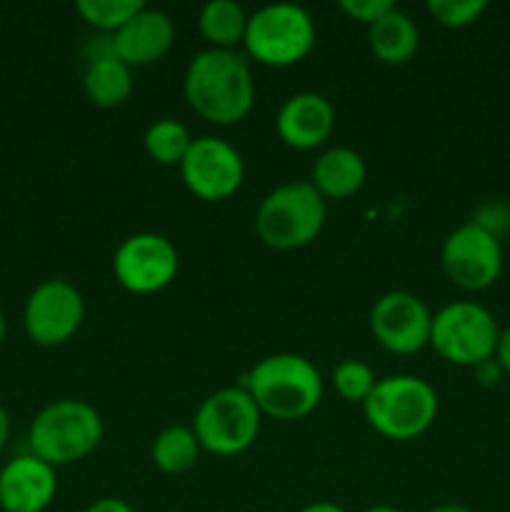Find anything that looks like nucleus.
<instances>
[{
	"label": "nucleus",
	"mask_w": 510,
	"mask_h": 512,
	"mask_svg": "<svg viewBox=\"0 0 510 512\" xmlns=\"http://www.w3.org/2000/svg\"><path fill=\"white\" fill-rule=\"evenodd\" d=\"M250 15L233 0H210L200 10V33L208 40L210 48L238 50L245 43Z\"/></svg>",
	"instance_id": "19"
},
{
	"label": "nucleus",
	"mask_w": 510,
	"mask_h": 512,
	"mask_svg": "<svg viewBox=\"0 0 510 512\" xmlns=\"http://www.w3.org/2000/svg\"><path fill=\"white\" fill-rule=\"evenodd\" d=\"M298 512H345V510L335 503H313V505H305V508Z\"/></svg>",
	"instance_id": "31"
},
{
	"label": "nucleus",
	"mask_w": 510,
	"mask_h": 512,
	"mask_svg": "<svg viewBox=\"0 0 510 512\" xmlns=\"http://www.w3.org/2000/svg\"><path fill=\"white\" fill-rule=\"evenodd\" d=\"M338 8L348 15L350 20H358L363 25H373L375 20L383 18L388 10L395 8L390 0H340Z\"/></svg>",
	"instance_id": "26"
},
{
	"label": "nucleus",
	"mask_w": 510,
	"mask_h": 512,
	"mask_svg": "<svg viewBox=\"0 0 510 512\" xmlns=\"http://www.w3.org/2000/svg\"><path fill=\"white\" fill-rule=\"evenodd\" d=\"M83 320V295L73 283L63 278L45 280L25 300V333L40 348H58V345L73 340Z\"/></svg>",
	"instance_id": "9"
},
{
	"label": "nucleus",
	"mask_w": 510,
	"mask_h": 512,
	"mask_svg": "<svg viewBox=\"0 0 510 512\" xmlns=\"http://www.w3.org/2000/svg\"><path fill=\"white\" fill-rule=\"evenodd\" d=\"M260 418L255 400L245 388H223L200 403L193 418V433L200 448L213 455H240L258 440Z\"/></svg>",
	"instance_id": "7"
},
{
	"label": "nucleus",
	"mask_w": 510,
	"mask_h": 512,
	"mask_svg": "<svg viewBox=\"0 0 510 512\" xmlns=\"http://www.w3.org/2000/svg\"><path fill=\"white\" fill-rule=\"evenodd\" d=\"M180 178L195 198L220 203L240 190L245 165L233 145L213 135H203L193 140L188 155L180 163Z\"/></svg>",
	"instance_id": "12"
},
{
	"label": "nucleus",
	"mask_w": 510,
	"mask_h": 512,
	"mask_svg": "<svg viewBox=\"0 0 510 512\" xmlns=\"http://www.w3.org/2000/svg\"><path fill=\"white\" fill-rule=\"evenodd\" d=\"M200 443L195 438L193 428L185 425H170V428L160 430L150 448V458L153 465L165 475H183L195 468L200 458Z\"/></svg>",
	"instance_id": "21"
},
{
	"label": "nucleus",
	"mask_w": 510,
	"mask_h": 512,
	"mask_svg": "<svg viewBox=\"0 0 510 512\" xmlns=\"http://www.w3.org/2000/svg\"><path fill=\"white\" fill-rule=\"evenodd\" d=\"M365 180H368L365 160L350 148L325 150L310 170V185L328 200L353 198L363 190Z\"/></svg>",
	"instance_id": "17"
},
{
	"label": "nucleus",
	"mask_w": 510,
	"mask_h": 512,
	"mask_svg": "<svg viewBox=\"0 0 510 512\" xmlns=\"http://www.w3.org/2000/svg\"><path fill=\"white\" fill-rule=\"evenodd\" d=\"M370 53L385 65H403L413 60L420 45V30L415 20L403 10L393 8L368 25Z\"/></svg>",
	"instance_id": "18"
},
{
	"label": "nucleus",
	"mask_w": 510,
	"mask_h": 512,
	"mask_svg": "<svg viewBox=\"0 0 510 512\" xmlns=\"http://www.w3.org/2000/svg\"><path fill=\"white\" fill-rule=\"evenodd\" d=\"M5 333H8V325H5V315H3V310H0V345H3Z\"/></svg>",
	"instance_id": "34"
},
{
	"label": "nucleus",
	"mask_w": 510,
	"mask_h": 512,
	"mask_svg": "<svg viewBox=\"0 0 510 512\" xmlns=\"http://www.w3.org/2000/svg\"><path fill=\"white\" fill-rule=\"evenodd\" d=\"M473 373H475V378H478L480 385H495L505 375L503 368L498 365V360H495V355L490 360H485V363L475 365Z\"/></svg>",
	"instance_id": "27"
},
{
	"label": "nucleus",
	"mask_w": 510,
	"mask_h": 512,
	"mask_svg": "<svg viewBox=\"0 0 510 512\" xmlns=\"http://www.w3.org/2000/svg\"><path fill=\"white\" fill-rule=\"evenodd\" d=\"M143 5V0H78L75 10L100 33H118Z\"/></svg>",
	"instance_id": "23"
},
{
	"label": "nucleus",
	"mask_w": 510,
	"mask_h": 512,
	"mask_svg": "<svg viewBox=\"0 0 510 512\" xmlns=\"http://www.w3.org/2000/svg\"><path fill=\"white\" fill-rule=\"evenodd\" d=\"M365 420L388 440H415L433 428L438 395L433 385L415 375H390L375 383L363 403Z\"/></svg>",
	"instance_id": "5"
},
{
	"label": "nucleus",
	"mask_w": 510,
	"mask_h": 512,
	"mask_svg": "<svg viewBox=\"0 0 510 512\" xmlns=\"http://www.w3.org/2000/svg\"><path fill=\"white\" fill-rule=\"evenodd\" d=\"M178 268V250L160 233L128 235L113 255L115 280L135 295L165 290L178 275Z\"/></svg>",
	"instance_id": "11"
},
{
	"label": "nucleus",
	"mask_w": 510,
	"mask_h": 512,
	"mask_svg": "<svg viewBox=\"0 0 510 512\" xmlns=\"http://www.w3.org/2000/svg\"><path fill=\"white\" fill-rule=\"evenodd\" d=\"M280 140L295 150H313L323 145L335 130V108L325 95L305 90L280 105L275 120Z\"/></svg>",
	"instance_id": "15"
},
{
	"label": "nucleus",
	"mask_w": 510,
	"mask_h": 512,
	"mask_svg": "<svg viewBox=\"0 0 510 512\" xmlns=\"http://www.w3.org/2000/svg\"><path fill=\"white\" fill-rule=\"evenodd\" d=\"M58 493L53 465L33 453L18 455L0 468V510L45 512Z\"/></svg>",
	"instance_id": "14"
},
{
	"label": "nucleus",
	"mask_w": 510,
	"mask_h": 512,
	"mask_svg": "<svg viewBox=\"0 0 510 512\" xmlns=\"http://www.w3.org/2000/svg\"><path fill=\"white\" fill-rule=\"evenodd\" d=\"M103 440V418L85 400L65 398L45 405L28 430L30 453L53 468L88 458Z\"/></svg>",
	"instance_id": "3"
},
{
	"label": "nucleus",
	"mask_w": 510,
	"mask_h": 512,
	"mask_svg": "<svg viewBox=\"0 0 510 512\" xmlns=\"http://www.w3.org/2000/svg\"><path fill=\"white\" fill-rule=\"evenodd\" d=\"M430 328L433 313L413 293H385L370 310V333L388 353H420L425 345H430Z\"/></svg>",
	"instance_id": "13"
},
{
	"label": "nucleus",
	"mask_w": 510,
	"mask_h": 512,
	"mask_svg": "<svg viewBox=\"0 0 510 512\" xmlns=\"http://www.w3.org/2000/svg\"><path fill=\"white\" fill-rule=\"evenodd\" d=\"M440 265L450 283L458 288L470 290V293L490 288L503 273L500 238H495L473 220L463 223L445 238Z\"/></svg>",
	"instance_id": "10"
},
{
	"label": "nucleus",
	"mask_w": 510,
	"mask_h": 512,
	"mask_svg": "<svg viewBox=\"0 0 510 512\" xmlns=\"http://www.w3.org/2000/svg\"><path fill=\"white\" fill-rule=\"evenodd\" d=\"M245 390L263 415L275 420H300L323 400V378L308 358L295 353H275L253 365Z\"/></svg>",
	"instance_id": "2"
},
{
	"label": "nucleus",
	"mask_w": 510,
	"mask_h": 512,
	"mask_svg": "<svg viewBox=\"0 0 510 512\" xmlns=\"http://www.w3.org/2000/svg\"><path fill=\"white\" fill-rule=\"evenodd\" d=\"M133 68L123 63L120 58H105L88 63L85 68V93L90 103L98 108H118L133 93Z\"/></svg>",
	"instance_id": "20"
},
{
	"label": "nucleus",
	"mask_w": 510,
	"mask_h": 512,
	"mask_svg": "<svg viewBox=\"0 0 510 512\" xmlns=\"http://www.w3.org/2000/svg\"><path fill=\"white\" fill-rule=\"evenodd\" d=\"M485 10H488L485 0H430L428 3V13L433 15L435 23L445 25V28L473 25Z\"/></svg>",
	"instance_id": "25"
},
{
	"label": "nucleus",
	"mask_w": 510,
	"mask_h": 512,
	"mask_svg": "<svg viewBox=\"0 0 510 512\" xmlns=\"http://www.w3.org/2000/svg\"><path fill=\"white\" fill-rule=\"evenodd\" d=\"M85 512H135L123 498H100Z\"/></svg>",
	"instance_id": "29"
},
{
	"label": "nucleus",
	"mask_w": 510,
	"mask_h": 512,
	"mask_svg": "<svg viewBox=\"0 0 510 512\" xmlns=\"http://www.w3.org/2000/svg\"><path fill=\"white\" fill-rule=\"evenodd\" d=\"M8 440H10V415L8 410L0 405V453H3V448L8 445Z\"/></svg>",
	"instance_id": "30"
},
{
	"label": "nucleus",
	"mask_w": 510,
	"mask_h": 512,
	"mask_svg": "<svg viewBox=\"0 0 510 512\" xmlns=\"http://www.w3.org/2000/svg\"><path fill=\"white\" fill-rule=\"evenodd\" d=\"M183 93L190 108L208 123H240L255 103L248 58L238 50H200L185 68Z\"/></svg>",
	"instance_id": "1"
},
{
	"label": "nucleus",
	"mask_w": 510,
	"mask_h": 512,
	"mask_svg": "<svg viewBox=\"0 0 510 512\" xmlns=\"http://www.w3.org/2000/svg\"><path fill=\"white\" fill-rule=\"evenodd\" d=\"M500 328L488 308L458 300L433 315L430 348L450 365L475 368L495 355Z\"/></svg>",
	"instance_id": "8"
},
{
	"label": "nucleus",
	"mask_w": 510,
	"mask_h": 512,
	"mask_svg": "<svg viewBox=\"0 0 510 512\" xmlns=\"http://www.w3.org/2000/svg\"><path fill=\"white\" fill-rule=\"evenodd\" d=\"M375 378L373 368L363 360H355L348 358L343 363L335 365L333 370V385H335V393L345 400V403H360L363 405L368 400V395L373 393Z\"/></svg>",
	"instance_id": "24"
},
{
	"label": "nucleus",
	"mask_w": 510,
	"mask_h": 512,
	"mask_svg": "<svg viewBox=\"0 0 510 512\" xmlns=\"http://www.w3.org/2000/svg\"><path fill=\"white\" fill-rule=\"evenodd\" d=\"M495 360L503 368V373L510 375V325L505 330H500L498 345H495Z\"/></svg>",
	"instance_id": "28"
},
{
	"label": "nucleus",
	"mask_w": 510,
	"mask_h": 512,
	"mask_svg": "<svg viewBox=\"0 0 510 512\" xmlns=\"http://www.w3.org/2000/svg\"><path fill=\"white\" fill-rule=\"evenodd\" d=\"M365 512H403V510L393 508V505H375V508H368Z\"/></svg>",
	"instance_id": "33"
},
{
	"label": "nucleus",
	"mask_w": 510,
	"mask_h": 512,
	"mask_svg": "<svg viewBox=\"0 0 510 512\" xmlns=\"http://www.w3.org/2000/svg\"><path fill=\"white\" fill-rule=\"evenodd\" d=\"M195 138H190L188 128L183 123L173 118L155 120L148 130H145V153L160 165H178L183 163V158L188 155L190 145Z\"/></svg>",
	"instance_id": "22"
},
{
	"label": "nucleus",
	"mask_w": 510,
	"mask_h": 512,
	"mask_svg": "<svg viewBox=\"0 0 510 512\" xmlns=\"http://www.w3.org/2000/svg\"><path fill=\"white\" fill-rule=\"evenodd\" d=\"M328 208L310 180H293L270 190L255 210V233L273 250H300L323 230Z\"/></svg>",
	"instance_id": "4"
},
{
	"label": "nucleus",
	"mask_w": 510,
	"mask_h": 512,
	"mask_svg": "<svg viewBox=\"0 0 510 512\" xmlns=\"http://www.w3.org/2000/svg\"><path fill=\"white\" fill-rule=\"evenodd\" d=\"M245 53L268 68L300 63L315 45V23L295 3H273L255 10L245 30Z\"/></svg>",
	"instance_id": "6"
},
{
	"label": "nucleus",
	"mask_w": 510,
	"mask_h": 512,
	"mask_svg": "<svg viewBox=\"0 0 510 512\" xmlns=\"http://www.w3.org/2000/svg\"><path fill=\"white\" fill-rule=\"evenodd\" d=\"M428 512H473L470 508H465V505H455V503H445V505H435L433 510Z\"/></svg>",
	"instance_id": "32"
},
{
	"label": "nucleus",
	"mask_w": 510,
	"mask_h": 512,
	"mask_svg": "<svg viewBox=\"0 0 510 512\" xmlns=\"http://www.w3.org/2000/svg\"><path fill=\"white\" fill-rule=\"evenodd\" d=\"M113 43L115 55L128 68H143L158 63L173 48L175 25L168 13L143 5L140 13H135L118 33H113Z\"/></svg>",
	"instance_id": "16"
}]
</instances>
